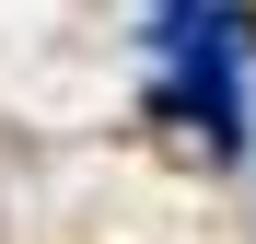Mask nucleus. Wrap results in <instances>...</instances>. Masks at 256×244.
<instances>
[{"mask_svg":"<svg viewBox=\"0 0 256 244\" xmlns=\"http://www.w3.org/2000/svg\"><path fill=\"white\" fill-rule=\"evenodd\" d=\"M152 58L175 70V105L210 128V151H244V58H256V35L233 0H152Z\"/></svg>","mask_w":256,"mask_h":244,"instance_id":"f257e3e1","label":"nucleus"}]
</instances>
